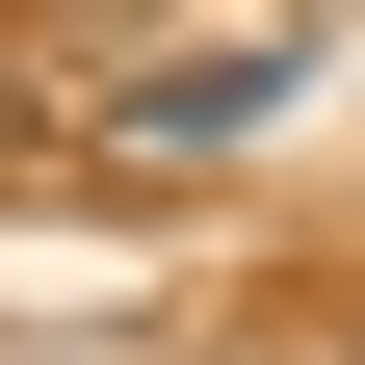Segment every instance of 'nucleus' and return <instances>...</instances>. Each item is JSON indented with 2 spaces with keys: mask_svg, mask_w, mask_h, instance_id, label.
<instances>
[{
  "mask_svg": "<svg viewBox=\"0 0 365 365\" xmlns=\"http://www.w3.org/2000/svg\"><path fill=\"white\" fill-rule=\"evenodd\" d=\"M105 130H130V157H235V130H287V53H261V26H235V53H157Z\"/></svg>",
  "mask_w": 365,
  "mask_h": 365,
  "instance_id": "obj_1",
  "label": "nucleus"
}]
</instances>
